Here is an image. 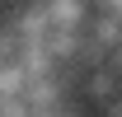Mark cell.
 <instances>
[{"instance_id": "obj_1", "label": "cell", "mask_w": 122, "mask_h": 117, "mask_svg": "<svg viewBox=\"0 0 122 117\" xmlns=\"http://www.w3.org/2000/svg\"><path fill=\"white\" fill-rule=\"evenodd\" d=\"M108 66L122 75V42H117V47H108Z\"/></svg>"}]
</instances>
